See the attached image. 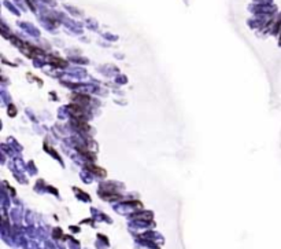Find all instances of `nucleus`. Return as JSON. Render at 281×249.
Masks as SVG:
<instances>
[]
</instances>
